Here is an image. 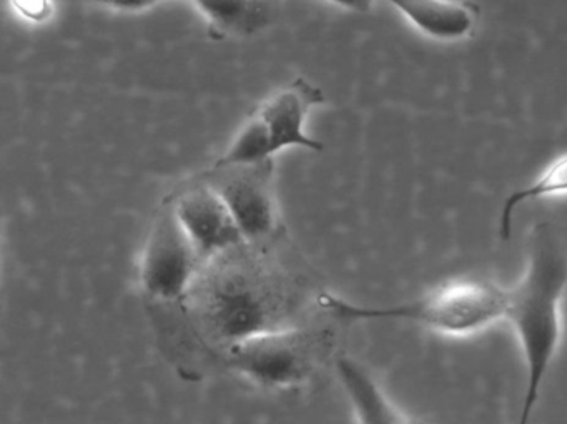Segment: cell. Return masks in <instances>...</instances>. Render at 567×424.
<instances>
[{"instance_id":"1","label":"cell","mask_w":567,"mask_h":424,"mask_svg":"<svg viewBox=\"0 0 567 424\" xmlns=\"http://www.w3.org/2000/svg\"><path fill=\"white\" fill-rule=\"evenodd\" d=\"M207 261L184 301L185 318L220 356L258 334L313 320L320 294H311L281 268L240 254Z\"/></svg>"},{"instance_id":"8","label":"cell","mask_w":567,"mask_h":424,"mask_svg":"<svg viewBox=\"0 0 567 424\" xmlns=\"http://www.w3.org/2000/svg\"><path fill=\"white\" fill-rule=\"evenodd\" d=\"M323 94L305 79L288 84L271 94L255 114L264 124L270 142L271 157L291 147L320 152L321 142L315 141L305 131V122L315 105L323 104Z\"/></svg>"},{"instance_id":"3","label":"cell","mask_w":567,"mask_h":424,"mask_svg":"<svg viewBox=\"0 0 567 424\" xmlns=\"http://www.w3.org/2000/svg\"><path fill=\"white\" fill-rule=\"evenodd\" d=\"M321 308L338 321H404L450 337H470L504 320L506 288L486 280H454L406 301L364 307L321 293Z\"/></svg>"},{"instance_id":"14","label":"cell","mask_w":567,"mask_h":424,"mask_svg":"<svg viewBox=\"0 0 567 424\" xmlns=\"http://www.w3.org/2000/svg\"><path fill=\"white\" fill-rule=\"evenodd\" d=\"M16 4L28 18L41 19L49 12L48 0H16Z\"/></svg>"},{"instance_id":"5","label":"cell","mask_w":567,"mask_h":424,"mask_svg":"<svg viewBox=\"0 0 567 424\" xmlns=\"http://www.w3.org/2000/svg\"><path fill=\"white\" fill-rule=\"evenodd\" d=\"M204 265L168 201L152 224L138 261L142 293L161 307H182Z\"/></svg>"},{"instance_id":"12","label":"cell","mask_w":567,"mask_h":424,"mask_svg":"<svg viewBox=\"0 0 567 424\" xmlns=\"http://www.w3.org/2000/svg\"><path fill=\"white\" fill-rule=\"evenodd\" d=\"M567 194V154L560 155L556 161L550 162L536 180L530 182L526 187L517 188L513 194L504 198L501 208L499 220H497V235L501 240L509 241L513 235L514 217L520 205L529 201L543 200V198L557 197Z\"/></svg>"},{"instance_id":"13","label":"cell","mask_w":567,"mask_h":424,"mask_svg":"<svg viewBox=\"0 0 567 424\" xmlns=\"http://www.w3.org/2000/svg\"><path fill=\"white\" fill-rule=\"evenodd\" d=\"M95 2L109 6V8L121 9V11H142V9L157 4L158 0H95Z\"/></svg>"},{"instance_id":"4","label":"cell","mask_w":567,"mask_h":424,"mask_svg":"<svg viewBox=\"0 0 567 424\" xmlns=\"http://www.w3.org/2000/svg\"><path fill=\"white\" fill-rule=\"evenodd\" d=\"M333 347V331L313 320L250 338L225 351L227 366L255 386L288 391L315 376Z\"/></svg>"},{"instance_id":"11","label":"cell","mask_w":567,"mask_h":424,"mask_svg":"<svg viewBox=\"0 0 567 424\" xmlns=\"http://www.w3.org/2000/svg\"><path fill=\"white\" fill-rule=\"evenodd\" d=\"M217 34L248 38L267 28L271 19L268 0H194Z\"/></svg>"},{"instance_id":"10","label":"cell","mask_w":567,"mask_h":424,"mask_svg":"<svg viewBox=\"0 0 567 424\" xmlns=\"http://www.w3.org/2000/svg\"><path fill=\"white\" fill-rule=\"evenodd\" d=\"M411 28L437 42H460L477 25V11L464 0H384Z\"/></svg>"},{"instance_id":"9","label":"cell","mask_w":567,"mask_h":424,"mask_svg":"<svg viewBox=\"0 0 567 424\" xmlns=\"http://www.w3.org/2000/svg\"><path fill=\"white\" fill-rule=\"evenodd\" d=\"M338 380L347 394L357 424H421L401 410L377 378L360 361L340 354L334 361Z\"/></svg>"},{"instance_id":"7","label":"cell","mask_w":567,"mask_h":424,"mask_svg":"<svg viewBox=\"0 0 567 424\" xmlns=\"http://www.w3.org/2000/svg\"><path fill=\"white\" fill-rule=\"evenodd\" d=\"M171 205L204 263L247 245L224 198L207 180L184 188Z\"/></svg>"},{"instance_id":"6","label":"cell","mask_w":567,"mask_h":424,"mask_svg":"<svg viewBox=\"0 0 567 424\" xmlns=\"http://www.w3.org/2000/svg\"><path fill=\"white\" fill-rule=\"evenodd\" d=\"M271 162L214 168L205 180L224 198L248 247H261L278 227Z\"/></svg>"},{"instance_id":"15","label":"cell","mask_w":567,"mask_h":424,"mask_svg":"<svg viewBox=\"0 0 567 424\" xmlns=\"http://www.w3.org/2000/svg\"><path fill=\"white\" fill-rule=\"evenodd\" d=\"M330 2L354 12H368L373 6V0H330Z\"/></svg>"},{"instance_id":"2","label":"cell","mask_w":567,"mask_h":424,"mask_svg":"<svg viewBox=\"0 0 567 424\" xmlns=\"http://www.w3.org/2000/svg\"><path fill=\"white\" fill-rule=\"evenodd\" d=\"M566 291L567 228L539 221L527 238L523 277L506 290L504 320L516 333L526 370L517 424H530L559 350Z\"/></svg>"}]
</instances>
